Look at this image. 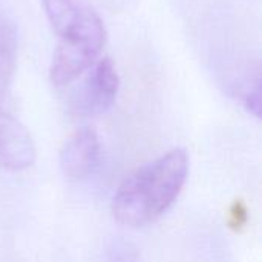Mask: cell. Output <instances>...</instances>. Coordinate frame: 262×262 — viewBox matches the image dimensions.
Listing matches in <instances>:
<instances>
[{
	"instance_id": "obj_7",
	"label": "cell",
	"mask_w": 262,
	"mask_h": 262,
	"mask_svg": "<svg viewBox=\"0 0 262 262\" xmlns=\"http://www.w3.org/2000/svg\"><path fill=\"white\" fill-rule=\"evenodd\" d=\"M41 5L51 28L57 35L78 18L84 6L78 0H41Z\"/></svg>"
},
{
	"instance_id": "obj_4",
	"label": "cell",
	"mask_w": 262,
	"mask_h": 262,
	"mask_svg": "<svg viewBox=\"0 0 262 262\" xmlns=\"http://www.w3.org/2000/svg\"><path fill=\"white\" fill-rule=\"evenodd\" d=\"M101 144L97 132L91 127L75 130L60 150V167L71 181L86 180L98 166Z\"/></svg>"
},
{
	"instance_id": "obj_6",
	"label": "cell",
	"mask_w": 262,
	"mask_h": 262,
	"mask_svg": "<svg viewBox=\"0 0 262 262\" xmlns=\"http://www.w3.org/2000/svg\"><path fill=\"white\" fill-rule=\"evenodd\" d=\"M17 31L5 17H0V95L8 89L17 64Z\"/></svg>"
},
{
	"instance_id": "obj_2",
	"label": "cell",
	"mask_w": 262,
	"mask_h": 262,
	"mask_svg": "<svg viewBox=\"0 0 262 262\" xmlns=\"http://www.w3.org/2000/svg\"><path fill=\"white\" fill-rule=\"evenodd\" d=\"M106 28L100 15L83 6L78 18L58 34L49 77L52 84L63 88L86 72L100 57L106 45Z\"/></svg>"
},
{
	"instance_id": "obj_3",
	"label": "cell",
	"mask_w": 262,
	"mask_h": 262,
	"mask_svg": "<svg viewBox=\"0 0 262 262\" xmlns=\"http://www.w3.org/2000/svg\"><path fill=\"white\" fill-rule=\"evenodd\" d=\"M88 71L86 78L72 94L71 106L81 117H95L114 106L120 91V77L109 57L98 58Z\"/></svg>"
},
{
	"instance_id": "obj_8",
	"label": "cell",
	"mask_w": 262,
	"mask_h": 262,
	"mask_svg": "<svg viewBox=\"0 0 262 262\" xmlns=\"http://www.w3.org/2000/svg\"><path fill=\"white\" fill-rule=\"evenodd\" d=\"M247 223V209L243 203H235L230 210V226L233 229H239Z\"/></svg>"
},
{
	"instance_id": "obj_1",
	"label": "cell",
	"mask_w": 262,
	"mask_h": 262,
	"mask_svg": "<svg viewBox=\"0 0 262 262\" xmlns=\"http://www.w3.org/2000/svg\"><path fill=\"white\" fill-rule=\"evenodd\" d=\"M190 160L184 149H173L129 173L112 200V215L124 227L137 229L155 223L178 200Z\"/></svg>"
},
{
	"instance_id": "obj_5",
	"label": "cell",
	"mask_w": 262,
	"mask_h": 262,
	"mask_svg": "<svg viewBox=\"0 0 262 262\" xmlns=\"http://www.w3.org/2000/svg\"><path fill=\"white\" fill-rule=\"evenodd\" d=\"M35 161V146L28 129L0 106V166L20 172Z\"/></svg>"
}]
</instances>
